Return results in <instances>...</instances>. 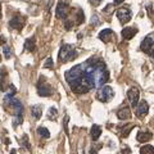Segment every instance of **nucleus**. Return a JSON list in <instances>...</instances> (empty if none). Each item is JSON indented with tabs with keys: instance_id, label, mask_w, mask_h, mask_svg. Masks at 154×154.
Masks as SVG:
<instances>
[{
	"instance_id": "nucleus-28",
	"label": "nucleus",
	"mask_w": 154,
	"mask_h": 154,
	"mask_svg": "<svg viewBox=\"0 0 154 154\" xmlns=\"http://www.w3.org/2000/svg\"><path fill=\"white\" fill-rule=\"evenodd\" d=\"M100 148H102V144H99L98 146H96V145H93V148H91V150H90V154H96V153L99 152V149H100Z\"/></svg>"
},
{
	"instance_id": "nucleus-11",
	"label": "nucleus",
	"mask_w": 154,
	"mask_h": 154,
	"mask_svg": "<svg viewBox=\"0 0 154 154\" xmlns=\"http://www.w3.org/2000/svg\"><path fill=\"white\" fill-rule=\"evenodd\" d=\"M136 33H137V28H135V27H126L122 30V36H123V38H126V40L132 38Z\"/></svg>"
},
{
	"instance_id": "nucleus-4",
	"label": "nucleus",
	"mask_w": 154,
	"mask_h": 154,
	"mask_svg": "<svg viewBox=\"0 0 154 154\" xmlns=\"http://www.w3.org/2000/svg\"><path fill=\"white\" fill-rule=\"evenodd\" d=\"M116 14H117V18L119 19V22H121L122 25L127 23L128 21H131V18H132V12L130 11L128 8H119Z\"/></svg>"
},
{
	"instance_id": "nucleus-8",
	"label": "nucleus",
	"mask_w": 154,
	"mask_h": 154,
	"mask_svg": "<svg viewBox=\"0 0 154 154\" xmlns=\"http://www.w3.org/2000/svg\"><path fill=\"white\" fill-rule=\"evenodd\" d=\"M148 113H149V104L146 100H141L140 104H139L136 108V116L139 118H143V117H145Z\"/></svg>"
},
{
	"instance_id": "nucleus-23",
	"label": "nucleus",
	"mask_w": 154,
	"mask_h": 154,
	"mask_svg": "<svg viewBox=\"0 0 154 154\" xmlns=\"http://www.w3.org/2000/svg\"><path fill=\"white\" fill-rule=\"evenodd\" d=\"M17 93V89L14 88V85H11L9 86V91H8V94L5 95V98H12V96H14Z\"/></svg>"
},
{
	"instance_id": "nucleus-5",
	"label": "nucleus",
	"mask_w": 154,
	"mask_h": 154,
	"mask_svg": "<svg viewBox=\"0 0 154 154\" xmlns=\"http://www.w3.org/2000/svg\"><path fill=\"white\" fill-rule=\"evenodd\" d=\"M153 33H150V35H148L144 40L141 41V44H140V49L144 51V53H146V54L149 55H152L153 54Z\"/></svg>"
},
{
	"instance_id": "nucleus-32",
	"label": "nucleus",
	"mask_w": 154,
	"mask_h": 154,
	"mask_svg": "<svg viewBox=\"0 0 154 154\" xmlns=\"http://www.w3.org/2000/svg\"><path fill=\"white\" fill-rule=\"evenodd\" d=\"M89 2L93 4V5H98L99 3H102V0H89Z\"/></svg>"
},
{
	"instance_id": "nucleus-14",
	"label": "nucleus",
	"mask_w": 154,
	"mask_h": 154,
	"mask_svg": "<svg viewBox=\"0 0 154 154\" xmlns=\"http://www.w3.org/2000/svg\"><path fill=\"white\" fill-rule=\"evenodd\" d=\"M90 135H91V139H93L94 141H96L100 137V135H102V127L98 126V125H94V126L91 127Z\"/></svg>"
},
{
	"instance_id": "nucleus-16",
	"label": "nucleus",
	"mask_w": 154,
	"mask_h": 154,
	"mask_svg": "<svg viewBox=\"0 0 154 154\" xmlns=\"http://www.w3.org/2000/svg\"><path fill=\"white\" fill-rule=\"evenodd\" d=\"M31 114H32V118L40 119V118H41V116H42L41 105H33V107L31 108Z\"/></svg>"
},
{
	"instance_id": "nucleus-12",
	"label": "nucleus",
	"mask_w": 154,
	"mask_h": 154,
	"mask_svg": "<svg viewBox=\"0 0 154 154\" xmlns=\"http://www.w3.org/2000/svg\"><path fill=\"white\" fill-rule=\"evenodd\" d=\"M112 36H113V31L109 30V28H105V30H103L99 33V38L103 42H109L110 40H112Z\"/></svg>"
},
{
	"instance_id": "nucleus-21",
	"label": "nucleus",
	"mask_w": 154,
	"mask_h": 154,
	"mask_svg": "<svg viewBox=\"0 0 154 154\" xmlns=\"http://www.w3.org/2000/svg\"><path fill=\"white\" fill-rule=\"evenodd\" d=\"M140 154H154L153 146H152V145H144V146L140 149Z\"/></svg>"
},
{
	"instance_id": "nucleus-27",
	"label": "nucleus",
	"mask_w": 154,
	"mask_h": 154,
	"mask_svg": "<svg viewBox=\"0 0 154 154\" xmlns=\"http://www.w3.org/2000/svg\"><path fill=\"white\" fill-rule=\"evenodd\" d=\"M22 144H23V146H26L28 150H30V143H28V137H27V135H25L22 139Z\"/></svg>"
},
{
	"instance_id": "nucleus-3",
	"label": "nucleus",
	"mask_w": 154,
	"mask_h": 154,
	"mask_svg": "<svg viewBox=\"0 0 154 154\" xmlns=\"http://www.w3.org/2000/svg\"><path fill=\"white\" fill-rule=\"evenodd\" d=\"M113 96H114V90L109 85H102L96 91V99L102 103L110 102L113 99Z\"/></svg>"
},
{
	"instance_id": "nucleus-29",
	"label": "nucleus",
	"mask_w": 154,
	"mask_h": 154,
	"mask_svg": "<svg viewBox=\"0 0 154 154\" xmlns=\"http://www.w3.org/2000/svg\"><path fill=\"white\" fill-rule=\"evenodd\" d=\"M68 121H69V117H68V116H64V122H63V125H64V131L67 132V134H68V128H67V125H68Z\"/></svg>"
},
{
	"instance_id": "nucleus-25",
	"label": "nucleus",
	"mask_w": 154,
	"mask_h": 154,
	"mask_svg": "<svg viewBox=\"0 0 154 154\" xmlns=\"http://www.w3.org/2000/svg\"><path fill=\"white\" fill-rule=\"evenodd\" d=\"M132 127H134V126H130V127H128V126H125V127H123V131H122V136L126 137L127 135L131 132V128H132Z\"/></svg>"
},
{
	"instance_id": "nucleus-15",
	"label": "nucleus",
	"mask_w": 154,
	"mask_h": 154,
	"mask_svg": "<svg viewBox=\"0 0 154 154\" xmlns=\"http://www.w3.org/2000/svg\"><path fill=\"white\" fill-rule=\"evenodd\" d=\"M130 116H131V112H130L128 107H123L119 110H117V117L119 119H127V118H130Z\"/></svg>"
},
{
	"instance_id": "nucleus-13",
	"label": "nucleus",
	"mask_w": 154,
	"mask_h": 154,
	"mask_svg": "<svg viewBox=\"0 0 154 154\" xmlns=\"http://www.w3.org/2000/svg\"><path fill=\"white\" fill-rule=\"evenodd\" d=\"M153 137V134L149 131H139L137 132V141L139 143H146Z\"/></svg>"
},
{
	"instance_id": "nucleus-18",
	"label": "nucleus",
	"mask_w": 154,
	"mask_h": 154,
	"mask_svg": "<svg viewBox=\"0 0 154 154\" xmlns=\"http://www.w3.org/2000/svg\"><path fill=\"white\" fill-rule=\"evenodd\" d=\"M35 46H36V44H35V38L33 37L27 38V40L25 41V49L27 51H33L35 50Z\"/></svg>"
},
{
	"instance_id": "nucleus-36",
	"label": "nucleus",
	"mask_w": 154,
	"mask_h": 154,
	"mask_svg": "<svg viewBox=\"0 0 154 154\" xmlns=\"http://www.w3.org/2000/svg\"><path fill=\"white\" fill-rule=\"evenodd\" d=\"M11 154H17V152H16V150H14V149H13V150L11 152Z\"/></svg>"
},
{
	"instance_id": "nucleus-19",
	"label": "nucleus",
	"mask_w": 154,
	"mask_h": 154,
	"mask_svg": "<svg viewBox=\"0 0 154 154\" xmlns=\"http://www.w3.org/2000/svg\"><path fill=\"white\" fill-rule=\"evenodd\" d=\"M37 134L40 135V136L42 139H49L50 137V132H49V130L45 128V127H38L37 128Z\"/></svg>"
},
{
	"instance_id": "nucleus-6",
	"label": "nucleus",
	"mask_w": 154,
	"mask_h": 154,
	"mask_svg": "<svg viewBox=\"0 0 154 154\" xmlns=\"http://www.w3.org/2000/svg\"><path fill=\"white\" fill-rule=\"evenodd\" d=\"M37 93L41 96H50L54 93V90H53V88L49 84H46V82L42 84V80H40L38 81V85H37Z\"/></svg>"
},
{
	"instance_id": "nucleus-22",
	"label": "nucleus",
	"mask_w": 154,
	"mask_h": 154,
	"mask_svg": "<svg viewBox=\"0 0 154 154\" xmlns=\"http://www.w3.org/2000/svg\"><path fill=\"white\" fill-rule=\"evenodd\" d=\"M3 53H4V55H5L7 59L12 58V50H11V48H9L8 45H3Z\"/></svg>"
},
{
	"instance_id": "nucleus-2",
	"label": "nucleus",
	"mask_w": 154,
	"mask_h": 154,
	"mask_svg": "<svg viewBox=\"0 0 154 154\" xmlns=\"http://www.w3.org/2000/svg\"><path fill=\"white\" fill-rule=\"evenodd\" d=\"M77 54L79 53H77V49L73 45H63L59 51V60L62 63H68V62L75 59Z\"/></svg>"
},
{
	"instance_id": "nucleus-26",
	"label": "nucleus",
	"mask_w": 154,
	"mask_h": 154,
	"mask_svg": "<svg viewBox=\"0 0 154 154\" xmlns=\"http://www.w3.org/2000/svg\"><path fill=\"white\" fill-rule=\"evenodd\" d=\"M23 121V118H22V116H16V119L13 121V125L14 126H18V125H21Z\"/></svg>"
},
{
	"instance_id": "nucleus-1",
	"label": "nucleus",
	"mask_w": 154,
	"mask_h": 154,
	"mask_svg": "<svg viewBox=\"0 0 154 154\" xmlns=\"http://www.w3.org/2000/svg\"><path fill=\"white\" fill-rule=\"evenodd\" d=\"M81 75H82L84 86L88 89V91L100 88L109 79V72L105 67V63L95 57L81 63Z\"/></svg>"
},
{
	"instance_id": "nucleus-37",
	"label": "nucleus",
	"mask_w": 154,
	"mask_h": 154,
	"mask_svg": "<svg viewBox=\"0 0 154 154\" xmlns=\"http://www.w3.org/2000/svg\"><path fill=\"white\" fill-rule=\"evenodd\" d=\"M0 18H2V5H0Z\"/></svg>"
},
{
	"instance_id": "nucleus-33",
	"label": "nucleus",
	"mask_w": 154,
	"mask_h": 154,
	"mask_svg": "<svg viewBox=\"0 0 154 154\" xmlns=\"http://www.w3.org/2000/svg\"><path fill=\"white\" fill-rule=\"evenodd\" d=\"M5 36H0V45H5Z\"/></svg>"
},
{
	"instance_id": "nucleus-31",
	"label": "nucleus",
	"mask_w": 154,
	"mask_h": 154,
	"mask_svg": "<svg viewBox=\"0 0 154 154\" xmlns=\"http://www.w3.org/2000/svg\"><path fill=\"white\" fill-rule=\"evenodd\" d=\"M109 7H107V8H104V12H112V9H113V4H108Z\"/></svg>"
},
{
	"instance_id": "nucleus-30",
	"label": "nucleus",
	"mask_w": 154,
	"mask_h": 154,
	"mask_svg": "<svg viewBox=\"0 0 154 154\" xmlns=\"http://www.w3.org/2000/svg\"><path fill=\"white\" fill-rule=\"evenodd\" d=\"M96 23H98V25H99V23H100V21H99L98 18H96V16H94V17H93V22H91V25H93V26H95Z\"/></svg>"
},
{
	"instance_id": "nucleus-24",
	"label": "nucleus",
	"mask_w": 154,
	"mask_h": 154,
	"mask_svg": "<svg viewBox=\"0 0 154 154\" xmlns=\"http://www.w3.org/2000/svg\"><path fill=\"white\" fill-rule=\"evenodd\" d=\"M44 67H45V68H49V69H51L53 67H54V62H53V59H51V58H48V59L45 60Z\"/></svg>"
},
{
	"instance_id": "nucleus-9",
	"label": "nucleus",
	"mask_w": 154,
	"mask_h": 154,
	"mask_svg": "<svg viewBox=\"0 0 154 154\" xmlns=\"http://www.w3.org/2000/svg\"><path fill=\"white\" fill-rule=\"evenodd\" d=\"M68 13V3L67 2H59L57 4V17L64 18Z\"/></svg>"
},
{
	"instance_id": "nucleus-10",
	"label": "nucleus",
	"mask_w": 154,
	"mask_h": 154,
	"mask_svg": "<svg viewBox=\"0 0 154 154\" xmlns=\"http://www.w3.org/2000/svg\"><path fill=\"white\" fill-rule=\"evenodd\" d=\"M9 26L12 28H17L18 31H21L23 26H25V18L21 17V16H16L11 19V22H9Z\"/></svg>"
},
{
	"instance_id": "nucleus-20",
	"label": "nucleus",
	"mask_w": 154,
	"mask_h": 154,
	"mask_svg": "<svg viewBox=\"0 0 154 154\" xmlns=\"http://www.w3.org/2000/svg\"><path fill=\"white\" fill-rule=\"evenodd\" d=\"M57 116H58L57 108H54V107L49 108V110H48V118H49L50 121H55V119H57Z\"/></svg>"
},
{
	"instance_id": "nucleus-35",
	"label": "nucleus",
	"mask_w": 154,
	"mask_h": 154,
	"mask_svg": "<svg viewBox=\"0 0 154 154\" xmlns=\"http://www.w3.org/2000/svg\"><path fill=\"white\" fill-rule=\"evenodd\" d=\"M123 2H125V0H114V4H121Z\"/></svg>"
},
{
	"instance_id": "nucleus-34",
	"label": "nucleus",
	"mask_w": 154,
	"mask_h": 154,
	"mask_svg": "<svg viewBox=\"0 0 154 154\" xmlns=\"http://www.w3.org/2000/svg\"><path fill=\"white\" fill-rule=\"evenodd\" d=\"M122 153H123V154H131V150H130L128 148H125L123 150H122Z\"/></svg>"
},
{
	"instance_id": "nucleus-17",
	"label": "nucleus",
	"mask_w": 154,
	"mask_h": 154,
	"mask_svg": "<svg viewBox=\"0 0 154 154\" xmlns=\"http://www.w3.org/2000/svg\"><path fill=\"white\" fill-rule=\"evenodd\" d=\"M5 79H7V71L0 69V91H5Z\"/></svg>"
},
{
	"instance_id": "nucleus-7",
	"label": "nucleus",
	"mask_w": 154,
	"mask_h": 154,
	"mask_svg": "<svg viewBox=\"0 0 154 154\" xmlns=\"http://www.w3.org/2000/svg\"><path fill=\"white\" fill-rule=\"evenodd\" d=\"M127 98L130 100V104L132 105V107H136V104L139 102V98H140V91H139L137 88H131L128 91H127Z\"/></svg>"
}]
</instances>
